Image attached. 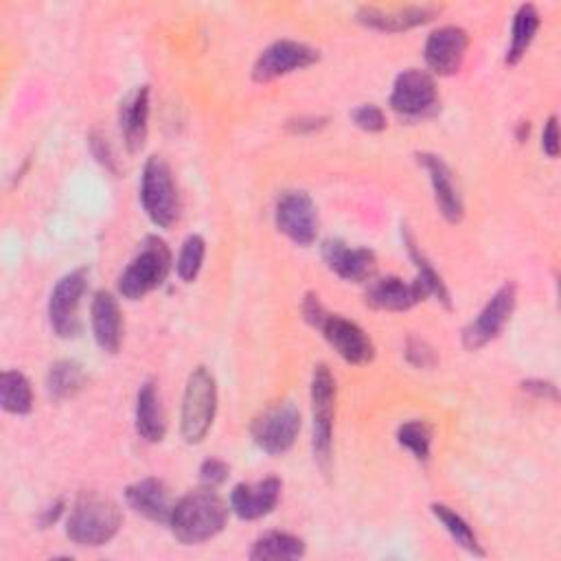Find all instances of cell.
I'll return each instance as SVG.
<instances>
[{"instance_id": "cell-1", "label": "cell", "mask_w": 561, "mask_h": 561, "mask_svg": "<svg viewBox=\"0 0 561 561\" xmlns=\"http://www.w3.org/2000/svg\"><path fill=\"white\" fill-rule=\"evenodd\" d=\"M228 511V504L213 486H202L175 500L169 526L178 541L195 546L213 539L224 530Z\"/></svg>"}, {"instance_id": "cell-2", "label": "cell", "mask_w": 561, "mask_h": 561, "mask_svg": "<svg viewBox=\"0 0 561 561\" xmlns=\"http://www.w3.org/2000/svg\"><path fill=\"white\" fill-rule=\"evenodd\" d=\"M123 513L118 504L101 493H83L66 522V535L77 546L96 548L107 543L121 528Z\"/></svg>"}, {"instance_id": "cell-3", "label": "cell", "mask_w": 561, "mask_h": 561, "mask_svg": "<svg viewBox=\"0 0 561 561\" xmlns=\"http://www.w3.org/2000/svg\"><path fill=\"white\" fill-rule=\"evenodd\" d=\"M171 270V252L160 237H147L136 256L118 276V294L127 300H140L160 287Z\"/></svg>"}, {"instance_id": "cell-4", "label": "cell", "mask_w": 561, "mask_h": 561, "mask_svg": "<svg viewBox=\"0 0 561 561\" xmlns=\"http://www.w3.org/2000/svg\"><path fill=\"white\" fill-rule=\"evenodd\" d=\"M217 412V383L206 366L193 368L186 379L182 412H180V434L186 443H199L213 427Z\"/></svg>"}, {"instance_id": "cell-5", "label": "cell", "mask_w": 561, "mask_h": 561, "mask_svg": "<svg viewBox=\"0 0 561 561\" xmlns=\"http://www.w3.org/2000/svg\"><path fill=\"white\" fill-rule=\"evenodd\" d=\"M140 204L158 228H171L180 219V193L169 164L160 156H151L142 167Z\"/></svg>"}, {"instance_id": "cell-6", "label": "cell", "mask_w": 561, "mask_h": 561, "mask_svg": "<svg viewBox=\"0 0 561 561\" xmlns=\"http://www.w3.org/2000/svg\"><path fill=\"white\" fill-rule=\"evenodd\" d=\"M335 377L327 364H318L311 375V427L313 456L322 469L331 462L333 449V419H335Z\"/></svg>"}, {"instance_id": "cell-7", "label": "cell", "mask_w": 561, "mask_h": 561, "mask_svg": "<svg viewBox=\"0 0 561 561\" xmlns=\"http://www.w3.org/2000/svg\"><path fill=\"white\" fill-rule=\"evenodd\" d=\"M250 432L265 454H285L300 432V410L291 401L274 403L252 421Z\"/></svg>"}, {"instance_id": "cell-8", "label": "cell", "mask_w": 561, "mask_h": 561, "mask_svg": "<svg viewBox=\"0 0 561 561\" xmlns=\"http://www.w3.org/2000/svg\"><path fill=\"white\" fill-rule=\"evenodd\" d=\"M515 302H517L515 285L504 283L480 309V313L462 329V346L467 351H478L489 342H493L508 324L515 311Z\"/></svg>"}, {"instance_id": "cell-9", "label": "cell", "mask_w": 561, "mask_h": 561, "mask_svg": "<svg viewBox=\"0 0 561 561\" xmlns=\"http://www.w3.org/2000/svg\"><path fill=\"white\" fill-rule=\"evenodd\" d=\"M88 289V270L77 267L64 274L50 291L48 320L59 337H75L81 329L79 305Z\"/></svg>"}, {"instance_id": "cell-10", "label": "cell", "mask_w": 561, "mask_h": 561, "mask_svg": "<svg viewBox=\"0 0 561 561\" xmlns=\"http://www.w3.org/2000/svg\"><path fill=\"white\" fill-rule=\"evenodd\" d=\"M436 83L430 72L408 68L397 75L390 92V107L403 118H423L436 110Z\"/></svg>"}, {"instance_id": "cell-11", "label": "cell", "mask_w": 561, "mask_h": 561, "mask_svg": "<svg viewBox=\"0 0 561 561\" xmlns=\"http://www.w3.org/2000/svg\"><path fill=\"white\" fill-rule=\"evenodd\" d=\"M318 50L296 42V39H278L270 44L252 66V79L259 83L274 81L294 70H302L318 61Z\"/></svg>"}, {"instance_id": "cell-12", "label": "cell", "mask_w": 561, "mask_h": 561, "mask_svg": "<svg viewBox=\"0 0 561 561\" xmlns=\"http://www.w3.org/2000/svg\"><path fill=\"white\" fill-rule=\"evenodd\" d=\"M276 228L298 245H311L318 237V210L305 191H287L276 202Z\"/></svg>"}, {"instance_id": "cell-13", "label": "cell", "mask_w": 561, "mask_h": 561, "mask_svg": "<svg viewBox=\"0 0 561 561\" xmlns=\"http://www.w3.org/2000/svg\"><path fill=\"white\" fill-rule=\"evenodd\" d=\"M316 329L322 331L324 340L335 348V353L348 364H368L375 357V346L368 333L353 320L340 313H324Z\"/></svg>"}, {"instance_id": "cell-14", "label": "cell", "mask_w": 561, "mask_h": 561, "mask_svg": "<svg viewBox=\"0 0 561 561\" xmlns=\"http://www.w3.org/2000/svg\"><path fill=\"white\" fill-rule=\"evenodd\" d=\"M467 46H469L467 31L449 24L430 33V37L425 39L423 57L432 72L440 77H449L460 70Z\"/></svg>"}, {"instance_id": "cell-15", "label": "cell", "mask_w": 561, "mask_h": 561, "mask_svg": "<svg viewBox=\"0 0 561 561\" xmlns=\"http://www.w3.org/2000/svg\"><path fill=\"white\" fill-rule=\"evenodd\" d=\"M440 13V7L436 4H405V7H375L366 4L359 7L357 20L375 31L383 33H401L414 26H421L430 20H434Z\"/></svg>"}, {"instance_id": "cell-16", "label": "cell", "mask_w": 561, "mask_h": 561, "mask_svg": "<svg viewBox=\"0 0 561 561\" xmlns=\"http://www.w3.org/2000/svg\"><path fill=\"white\" fill-rule=\"evenodd\" d=\"M322 259L340 278L351 283H366L377 270V256L368 248H351L340 239L322 243Z\"/></svg>"}, {"instance_id": "cell-17", "label": "cell", "mask_w": 561, "mask_h": 561, "mask_svg": "<svg viewBox=\"0 0 561 561\" xmlns=\"http://www.w3.org/2000/svg\"><path fill=\"white\" fill-rule=\"evenodd\" d=\"M416 158L430 175V184H432L434 199H436V206H438L440 215L449 224H458L465 215V206H462V195H460V188L456 184L454 171L436 153H419Z\"/></svg>"}, {"instance_id": "cell-18", "label": "cell", "mask_w": 561, "mask_h": 561, "mask_svg": "<svg viewBox=\"0 0 561 561\" xmlns=\"http://www.w3.org/2000/svg\"><path fill=\"white\" fill-rule=\"evenodd\" d=\"M280 491L283 482L274 476L256 482H241L230 491V511L241 519H259L274 511Z\"/></svg>"}, {"instance_id": "cell-19", "label": "cell", "mask_w": 561, "mask_h": 561, "mask_svg": "<svg viewBox=\"0 0 561 561\" xmlns=\"http://www.w3.org/2000/svg\"><path fill=\"white\" fill-rule=\"evenodd\" d=\"M90 322L99 348L105 353H116L123 340V316L114 294L105 289L94 294L90 305Z\"/></svg>"}, {"instance_id": "cell-20", "label": "cell", "mask_w": 561, "mask_h": 561, "mask_svg": "<svg viewBox=\"0 0 561 561\" xmlns=\"http://www.w3.org/2000/svg\"><path fill=\"white\" fill-rule=\"evenodd\" d=\"M427 294L419 285V280H403L399 276H383L368 285L366 291V305L373 309H386V311H405L414 307L419 300H423Z\"/></svg>"}, {"instance_id": "cell-21", "label": "cell", "mask_w": 561, "mask_h": 561, "mask_svg": "<svg viewBox=\"0 0 561 561\" xmlns=\"http://www.w3.org/2000/svg\"><path fill=\"white\" fill-rule=\"evenodd\" d=\"M125 500L138 515L151 522H164V524H169V517L175 504L171 500L169 486L160 478L136 480L125 489Z\"/></svg>"}, {"instance_id": "cell-22", "label": "cell", "mask_w": 561, "mask_h": 561, "mask_svg": "<svg viewBox=\"0 0 561 561\" xmlns=\"http://www.w3.org/2000/svg\"><path fill=\"white\" fill-rule=\"evenodd\" d=\"M147 121H149V85H138L121 101V110H118L121 134L127 151L136 153L142 149L147 140V127H149Z\"/></svg>"}, {"instance_id": "cell-23", "label": "cell", "mask_w": 561, "mask_h": 561, "mask_svg": "<svg viewBox=\"0 0 561 561\" xmlns=\"http://www.w3.org/2000/svg\"><path fill=\"white\" fill-rule=\"evenodd\" d=\"M136 432L147 443H160L167 434V416L158 386L145 381L136 394Z\"/></svg>"}, {"instance_id": "cell-24", "label": "cell", "mask_w": 561, "mask_h": 561, "mask_svg": "<svg viewBox=\"0 0 561 561\" xmlns=\"http://www.w3.org/2000/svg\"><path fill=\"white\" fill-rule=\"evenodd\" d=\"M302 554H305V541L298 535L272 530L261 535L252 543L248 557L254 561H289V559H300Z\"/></svg>"}, {"instance_id": "cell-25", "label": "cell", "mask_w": 561, "mask_h": 561, "mask_svg": "<svg viewBox=\"0 0 561 561\" xmlns=\"http://www.w3.org/2000/svg\"><path fill=\"white\" fill-rule=\"evenodd\" d=\"M539 28V13L533 4H522L517 11H515V18H513V28H511V44L506 48V64H517L528 46L533 44L535 39V33Z\"/></svg>"}, {"instance_id": "cell-26", "label": "cell", "mask_w": 561, "mask_h": 561, "mask_svg": "<svg viewBox=\"0 0 561 561\" xmlns=\"http://www.w3.org/2000/svg\"><path fill=\"white\" fill-rule=\"evenodd\" d=\"M0 405L11 414H28L33 410L31 381L20 370L0 375Z\"/></svg>"}, {"instance_id": "cell-27", "label": "cell", "mask_w": 561, "mask_h": 561, "mask_svg": "<svg viewBox=\"0 0 561 561\" xmlns=\"http://www.w3.org/2000/svg\"><path fill=\"white\" fill-rule=\"evenodd\" d=\"M83 381H85V373H83L81 364L75 359L55 362L46 375V388H48L50 397H55L59 401L77 394L83 388Z\"/></svg>"}, {"instance_id": "cell-28", "label": "cell", "mask_w": 561, "mask_h": 561, "mask_svg": "<svg viewBox=\"0 0 561 561\" xmlns=\"http://www.w3.org/2000/svg\"><path fill=\"white\" fill-rule=\"evenodd\" d=\"M432 513L434 517L443 524V528L449 533V537L469 554L473 557H484V550L473 533V528L467 524V519L462 515H458L454 508H449L447 504H432Z\"/></svg>"}, {"instance_id": "cell-29", "label": "cell", "mask_w": 561, "mask_h": 561, "mask_svg": "<svg viewBox=\"0 0 561 561\" xmlns=\"http://www.w3.org/2000/svg\"><path fill=\"white\" fill-rule=\"evenodd\" d=\"M405 248H408V254L410 259L414 261L416 265V280L419 285L423 287V291L427 296H436V300H440L447 309L451 307V300H449V291L440 278V274L432 267V263L425 259V254L419 250V245L414 243V239L405 232Z\"/></svg>"}, {"instance_id": "cell-30", "label": "cell", "mask_w": 561, "mask_h": 561, "mask_svg": "<svg viewBox=\"0 0 561 561\" xmlns=\"http://www.w3.org/2000/svg\"><path fill=\"white\" fill-rule=\"evenodd\" d=\"M397 440L401 447H405L416 460L425 462L430 458L432 449V427L425 421H408L399 425L397 430Z\"/></svg>"}, {"instance_id": "cell-31", "label": "cell", "mask_w": 561, "mask_h": 561, "mask_svg": "<svg viewBox=\"0 0 561 561\" xmlns=\"http://www.w3.org/2000/svg\"><path fill=\"white\" fill-rule=\"evenodd\" d=\"M204 254H206V243L199 234H188L180 248V254H178V261H175V270H178V276L184 280V283H191L197 278L199 270H202V263H204Z\"/></svg>"}, {"instance_id": "cell-32", "label": "cell", "mask_w": 561, "mask_h": 561, "mask_svg": "<svg viewBox=\"0 0 561 561\" xmlns=\"http://www.w3.org/2000/svg\"><path fill=\"white\" fill-rule=\"evenodd\" d=\"M353 123L364 131H381L386 129V114L375 103H364L351 112Z\"/></svg>"}, {"instance_id": "cell-33", "label": "cell", "mask_w": 561, "mask_h": 561, "mask_svg": "<svg viewBox=\"0 0 561 561\" xmlns=\"http://www.w3.org/2000/svg\"><path fill=\"white\" fill-rule=\"evenodd\" d=\"M405 357L416 368H432L436 364L434 348L425 340H419V337H408Z\"/></svg>"}, {"instance_id": "cell-34", "label": "cell", "mask_w": 561, "mask_h": 561, "mask_svg": "<svg viewBox=\"0 0 561 561\" xmlns=\"http://www.w3.org/2000/svg\"><path fill=\"white\" fill-rule=\"evenodd\" d=\"M228 471L230 467L219 460V458H206L202 465H199V480L204 486H219L221 482H226L228 478Z\"/></svg>"}, {"instance_id": "cell-35", "label": "cell", "mask_w": 561, "mask_h": 561, "mask_svg": "<svg viewBox=\"0 0 561 561\" xmlns=\"http://www.w3.org/2000/svg\"><path fill=\"white\" fill-rule=\"evenodd\" d=\"M541 149L550 156V158H557L559 153V125H557V116H550L543 125V131H541Z\"/></svg>"}, {"instance_id": "cell-36", "label": "cell", "mask_w": 561, "mask_h": 561, "mask_svg": "<svg viewBox=\"0 0 561 561\" xmlns=\"http://www.w3.org/2000/svg\"><path fill=\"white\" fill-rule=\"evenodd\" d=\"M324 125H327V118H322V116H300L296 121H289L287 129L294 134H311V131L322 129Z\"/></svg>"}, {"instance_id": "cell-37", "label": "cell", "mask_w": 561, "mask_h": 561, "mask_svg": "<svg viewBox=\"0 0 561 561\" xmlns=\"http://www.w3.org/2000/svg\"><path fill=\"white\" fill-rule=\"evenodd\" d=\"M522 388L526 392H533L535 397H548V399H557V388L550 381H541V379H528L522 383Z\"/></svg>"}, {"instance_id": "cell-38", "label": "cell", "mask_w": 561, "mask_h": 561, "mask_svg": "<svg viewBox=\"0 0 561 561\" xmlns=\"http://www.w3.org/2000/svg\"><path fill=\"white\" fill-rule=\"evenodd\" d=\"M92 151H94V156L99 158V162H103L105 167H110V169H114V158H112V153H110V145L105 142V138H92Z\"/></svg>"}, {"instance_id": "cell-39", "label": "cell", "mask_w": 561, "mask_h": 561, "mask_svg": "<svg viewBox=\"0 0 561 561\" xmlns=\"http://www.w3.org/2000/svg\"><path fill=\"white\" fill-rule=\"evenodd\" d=\"M61 513H64V502L57 500L55 504H50V506H46V508L42 511V515H39V526H42V528L53 526V524L59 519Z\"/></svg>"}]
</instances>
